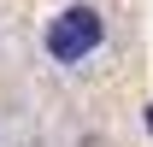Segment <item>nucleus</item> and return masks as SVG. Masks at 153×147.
I'll return each instance as SVG.
<instances>
[{
	"instance_id": "1",
	"label": "nucleus",
	"mask_w": 153,
	"mask_h": 147,
	"mask_svg": "<svg viewBox=\"0 0 153 147\" xmlns=\"http://www.w3.org/2000/svg\"><path fill=\"white\" fill-rule=\"evenodd\" d=\"M106 41H112V24H106V12L88 6V0L59 6L53 18L41 24V53H47V65H59V71H82L88 59L106 53Z\"/></svg>"
},
{
	"instance_id": "2",
	"label": "nucleus",
	"mask_w": 153,
	"mask_h": 147,
	"mask_svg": "<svg viewBox=\"0 0 153 147\" xmlns=\"http://www.w3.org/2000/svg\"><path fill=\"white\" fill-rule=\"evenodd\" d=\"M76 147H106V135H100V129H88V135H82Z\"/></svg>"
},
{
	"instance_id": "3",
	"label": "nucleus",
	"mask_w": 153,
	"mask_h": 147,
	"mask_svg": "<svg viewBox=\"0 0 153 147\" xmlns=\"http://www.w3.org/2000/svg\"><path fill=\"white\" fill-rule=\"evenodd\" d=\"M141 124H147V135H153V100H147V106H141Z\"/></svg>"
}]
</instances>
